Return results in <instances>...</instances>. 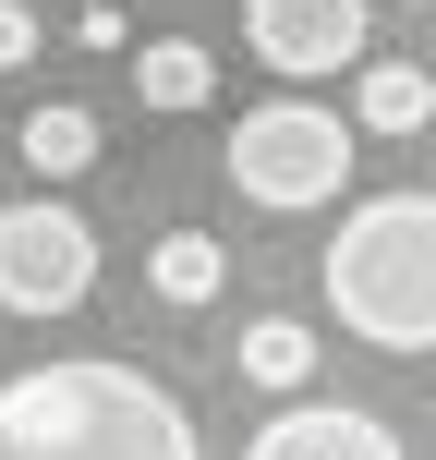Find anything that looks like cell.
<instances>
[{
	"instance_id": "cell-1",
	"label": "cell",
	"mask_w": 436,
	"mask_h": 460,
	"mask_svg": "<svg viewBox=\"0 0 436 460\" xmlns=\"http://www.w3.org/2000/svg\"><path fill=\"white\" fill-rule=\"evenodd\" d=\"M0 460H207V448L146 364L73 351V364L0 376Z\"/></svg>"
},
{
	"instance_id": "cell-2",
	"label": "cell",
	"mask_w": 436,
	"mask_h": 460,
	"mask_svg": "<svg viewBox=\"0 0 436 460\" xmlns=\"http://www.w3.org/2000/svg\"><path fill=\"white\" fill-rule=\"evenodd\" d=\"M327 315L364 351H436V194H364L327 243Z\"/></svg>"
},
{
	"instance_id": "cell-3",
	"label": "cell",
	"mask_w": 436,
	"mask_h": 460,
	"mask_svg": "<svg viewBox=\"0 0 436 460\" xmlns=\"http://www.w3.org/2000/svg\"><path fill=\"white\" fill-rule=\"evenodd\" d=\"M218 158H230V194H243V207L303 218V207H340V182H351V121L316 110V97H267V110L230 121Z\"/></svg>"
},
{
	"instance_id": "cell-4",
	"label": "cell",
	"mask_w": 436,
	"mask_h": 460,
	"mask_svg": "<svg viewBox=\"0 0 436 460\" xmlns=\"http://www.w3.org/2000/svg\"><path fill=\"white\" fill-rule=\"evenodd\" d=\"M85 291H97V230L61 194L0 207V315H73Z\"/></svg>"
},
{
	"instance_id": "cell-5",
	"label": "cell",
	"mask_w": 436,
	"mask_h": 460,
	"mask_svg": "<svg viewBox=\"0 0 436 460\" xmlns=\"http://www.w3.org/2000/svg\"><path fill=\"white\" fill-rule=\"evenodd\" d=\"M364 13H376V0H243V49L267 73H291V85H316V73L376 61V49H364Z\"/></svg>"
},
{
	"instance_id": "cell-6",
	"label": "cell",
	"mask_w": 436,
	"mask_h": 460,
	"mask_svg": "<svg viewBox=\"0 0 436 460\" xmlns=\"http://www.w3.org/2000/svg\"><path fill=\"white\" fill-rule=\"evenodd\" d=\"M243 460H413L388 437V412H351V400H279L243 437Z\"/></svg>"
},
{
	"instance_id": "cell-7",
	"label": "cell",
	"mask_w": 436,
	"mask_h": 460,
	"mask_svg": "<svg viewBox=\"0 0 436 460\" xmlns=\"http://www.w3.org/2000/svg\"><path fill=\"white\" fill-rule=\"evenodd\" d=\"M0 158H24L37 182H73V170H97V110L49 97V110H24L13 134H0Z\"/></svg>"
},
{
	"instance_id": "cell-8",
	"label": "cell",
	"mask_w": 436,
	"mask_h": 460,
	"mask_svg": "<svg viewBox=\"0 0 436 460\" xmlns=\"http://www.w3.org/2000/svg\"><path fill=\"white\" fill-rule=\"evenodd\" d=\"M134 97L170 110V121H194V110H218V61L194 37H134Z\"/></svg>"
},
{
	"instance_id": "cell-9",
	"label": "cell",
	"mask_w": 436,
	"mask_h": 460,
	"mask_svg": "<svg viewBox=\"0 0 436 460\" xmlns=\"http://www.w3.org/2000/svg\"><path fill=\"white\" fill-rule=\"evenodd\" d=\"M243 376H254L267 400H303V376H316V327H303V315H254V327H243Z\"/></svg>"
},
{
	"instance_id": "cell-10",
	"label": "cell",
	"mask_w": 436,
	"mask_h": 460,
	"mask_svg": "<svg viewBox=\"0 0 436 460\" xmlns=\"http://www.w3.org/2000/svg\"><path fill=\"white\" fill-rule=\"evenodd\" d=\"M351 121L364 134H424V73L413 61H351Z\"/></svg>"
},
{
	"instance_id": "cell-11",
	"label": "cell",
	"mask_w": 436,
	"mask_h": 460,
	"mask_svg": "<svg viewBox=\"0 0 436 460\" xmlns=\"http://www.w3.org/2000/svg\"><path fill=\"white\" fill-rule=\"evenodd\" d=\"M146 279H158V303H182V315H194V303H218V279H230V254L207 243V230H170V243L146 254Z\"/></svg>"
},
{
	"instance_id": "cell-12",
	"label": "cell",
	"mask_w": 436,
	"mask_h": 460,
	"mask_svg": "<svg viewBox=\"0 0 436 460\" xmlns=\"http://www.w3.org/2000/svg\"><path fill=\"white\" fill-rule=\"evenodd\" d=\"M13 61H37V13H24V0H0V73Z\"/></svg>"
},
{
	"instance_id": "cell-13",
	"label": "cell",
	"mask_w": 436,
	"mask_h": 460,
	"mask_svg": "<svg viewBox=\"0 0 436 460\" xmlns=\"http://www.w3.org/2000/svg\"><path fill=\"white\" fill-rule=\"evenodd\" d=\"M0 170H13V158H0Z\"/></svg>"
}]
</instances>
